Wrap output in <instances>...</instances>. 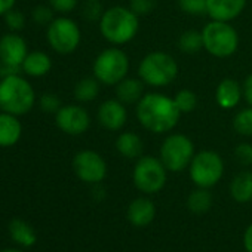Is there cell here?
I'll return each instance as SVG.
<instances>
[{"instance_id": "4316f807", "label": "cell", "mask_w": 252, "mask_h": 252, "mask_svg": "<svg viewBox=\"0 0 252 252\" xmlns=\"http://www.w3.org/2000/svg\"><path fill=\"white\" fill-rule=\"evenodd\" d=\"M233 129L242 137H252V107L248 105L234 114Z\"/></svg>"}, {"instance_id": "8fae6325", "label": "cell", "mask_w": 252, "mask_h": 252, "mask_svg": "<svg viewBox=\"0 0 252 252\" xmlns=\"http://www.w3.org/2000/svg\"><path fill=\"white\" fill-rule=\"evenodd\" d=\"M73 171L80 181L99 184L107 177V163L99 153L94 150H82L73 159Z\"/></svg>"}, {"instance_id": "7a4b0ae2", "label": "cell", "mask_w": 252, "mask_h": 252, "mask_svg": "<svg viewBox=\"0 0 252 252\" xmlns=\"http://www.w3.org/2000/svg\"><path fill=\"white\" fill-rule=\"evenodd\" d=\"M99 33L113 46L132 42L140 30V17L128 6H111L99 18Z\"/></svg>"}, {"instance_id": "d4e9b609", "label": "cell", "mask_w": 252, "mask_h": 252, "mask_svg": "<svg viewBox=\"0 0 252 252\" xmlns=\"http://www.w3.org/2000/svg\"><path fill=\"white\" fill-rule=\"evenodd\" d=\"M99 82L95 77H83L74 86V98L79 102H91L99 94Z\"/></svg>"}, {"instance_id": "ba28073f", "label": "cell", "mask_w": 252, "mask_h": 252, "mask_svg": "<svg viewBox=\"0 0 252 252\" xmlns=\"http://www.w3.org/2000/svg\"><path fill=\"white\" fill-rule=\"evenodd\" d=\"M134 186L144 194L159 193L168 181V169L159 158L141 156L132 171Z\"/></svg>"}, {"instance_id": "5bb4252c", "label": "cell", "mask_w": 252, "mask_h": 252, "mask_svg": "<svg viewBox=\"0 0 252 252\" xmlns=\"http://www.w3.org/2000/svg\"><path fill=\"white\" fill-rule=\"evenodd\" d=\"M27 54V43L18 33L11 32L0 37V63L21 68Z\"/></svg>"}, {"instance_id": "44dd1931", "label": "cell", "mask_w": 252, "mask_h": 252, "mask_svg": "<svg viewBox=\"0 0 252 252\" xmlns=\"http://www.w3.org/2000/svg\"><path fill=\"white\" fill-rule=\"evenodd\" d=\"M52 68L51 57L43 51H32L27 54L21 70L30 77H43Z\"/></svg>"}, {"instance_id": "e0dca14e", "label": "cell", "mask_w": 252, "mask_h": 252, "mask_svg": "<svg viewBox=\"0 0 252 252\" xmlns=\"http://www.w3.org/2000/svg\"><path fill=\"white\" fill-rule=\"evenodd\" d=\"M243 98L242 85L230 77L222 79L215 89V102L222 110H231L236 108Z\"/></svg>"}, {"instance_id": "9a60e30c", "label": "cell", "mask_w": 252, "mask_h": 252, "mask_svg": "<svg viewBox=\"0 0 252 252\" xmlns=\"http://www.w3.org/2000/svg\"><path fill=\"white\" fill-rule=\"evenodd\" d=\"M248 0H208L206 15L214 21L231 23L246 8Z\"/></svg>"}, {"instance_id": "ab89813d", "label": "cell", "mask_w": 252, "mask_h": 252, "mask_svg": "<svg viewBox=\"0 0 252 252\" xmlns=\"http://www.w3.org/2000/svg\"><path fill=\"white\" fill-rule=\"evenodd\" d=\"M2 252H21L20 249H5V251H2Z\"/></svg>"}, {"instance_id": "6da1fadb", "label": "cell", "mask_w": 252, "mask_h": 252, "mask_svg": "<svg viewBox=\"0 0 252 252\" xmlns=\"http://www.w3.org/2000/svg\"><path fill=\"white\" fill-rule=\"evenodd\" d=\"M140 125L153 134H168L175 129L181 111L172 96L160 92H149L140 99L135 108Z\"/></svg>"}, {"instance_id": "52a82bcc", "label": "cell", "mask_w": 252, "mask_h": 252, "mask_svg": "<svg viewBox=\"0 0 252 252\" xmlns=\"http://www.w3.org/2000/svg\"><path fill=\"white\" fill-rule=\"evenodd\" d=\"M196 155L193 141L180 132L169 134L159 150V159L168 169V172H183L189 169Z\"/></svg>"}, {"instance_id": "4dcf8cb0", "label": "cell", "mask_w": 252, "mask_h": 252, "mask_svg": "<svg viewBox=\"0 0 252 252\" xmlns=\"http://www.w3.org/2000/svg\"><path fill=\"white\" fill-rule=\"evenodd\" d=\"M3 20H5V24L8 26V29L14 33H18L21 32L24 27H26V17L21 11L12 8L9 12H6L3 15Z\"/></svg>"}, {"instance_id": "e575fe53", "label": "cell", "mask_w": 252, "mask_h": 252, "mask_svg": "<svg viewBox=\"0 0 252 252\" xmlns=\"http://www.w3.org/2000/svg\"><path fill=\"white\" fill-rule=\"evenodd\" d=\"M104 11L99 5V0H88L83 6V17L89 21H99Z\"/></svg>"}, {"instance_id": "74e56055", "label": "cell", "mask_w": 252, "mask_h": 252, "mask_svg": "<svg viewBox=\"0 0 252 252\" xmlns=\"http://www.w3.org/2000/svg\"><path fill=\"white\" fill-rule=\"evenodd\" d=\"M243 246L246 252H252V222L246 227L243 233Z\"/></svg>"}, {"instance_id": "1f68e13d", "label": "cell", "mask_w": 252, "mask_h": 252, "mask_svg": "<svg viewBox=\"0 0 252 252\" xmlns=\"http://www.w3.org/2000/svg\"><path fill=\"white\" fill-rule=\"evenodd\" d=\"M54 9L48 5H39V6H36L34 9H33V12H32V18H33V21L36 23V24H39V26H49L55 18H54Z\"/></svg>"}, {"instance_id": "30bf717a", "label": "cell", "mask_w": 252, "mask_h": 252, "mask_svg": "<svg viewBox=\"0 0 252 252\" xmlns=\"http://www.w3.org/2000/svg\"><path fill=\"white\" fill-rule=\"evenodd\" d=\"M49 46L61 55L73 54L82 40V33L77 23L68 17L55 18L46 30Z\"/></svg>"}, {"instance_id": "f546056e", "label": "cell", "mask_w": 252, "mask_h": 252, "mask_svg": "<svg viewBox=\"0 0 252 252\" xmlns=\"http://www.w3.org/2000/svg\"><path fill=\"white\" fill-rule=\"evenodd\" d=\"M128 8L138 17H147L158 8V0H129Z\"/></svg>"}, {"instance_id": "4fadbf2b", "label": "cell", "mask_w": 252, "mask_h": 252, "mask_svg": "<svg viewBox=\"0 0 252 252\" xmlns=\"http://www.w3.org/2000/svg\"><path fill=\"white\" fill-rule=\"evenodd\" d=\"M96 119L104 129L117 132L126 125V120H128V110H126V105L117 98L105 99L98 107Z\"/></svg>"}, {"instance_id": "d6a6232c", "label": "cell", "mask_w": 252, "mask_h": 252, "mask_svg": "<svg viewBox=\"0 0 252 252\" xmlns=\"http://www.w3.org/2000/svg\"><path fill=\"white\" fill-rule=\"evenodd\" d=\"M39 105H40V108L45 113H49V114H57L58 110L63 107L61 99L58 98V95L57 94H52V92L43 94L40 96V99H39Z\"/></svg>"}, {"instance_id": "277c9868", "label": "cell", "mask_w": 252, "mask_h": 252, "mask_svg": "<svg viewBox=\"0 0 252 252\" xmlns=\"http://www.w3.org/2000/svg\"><path fill=\"white\" fill-rule=\"evenodd\" d=\"M177 60L163 51L149 52L138 64V77L152 88H165L178 77Z\"/></svg>"}, {"instance_id": "836d02e7", "label": "cell", "mask_w": 252, "mask_h": 252, "mask_svg": "<svg viewBox=\"0 0 252 252\" xmlns=\"http://www.w3.org/2000/svg\"><path fill=\"white\" fill-rule=\"evenodd\" d=\"M234 159L243 166H251L252 165V144L240 143L239 146H236Z\"/></svg>"}, {"instance_id": "7402d4cb", "label": "cell", "mask_w": 252, "mask_h": 252, "mask_svg": "<svg viewBox=\"0 0 252 252\" xmlns=\"http://www.w3.org/2000/svg\"><path fill=\"white\" fill-rule=\"evenodd\" d=\"M230 194L237 203H248L252 200V172H239L230 183Z\"/></svg>"}, {"instance_id": "60d3db41", "label": "cell", "mask_w": 252, "mask_h": 252, "mask_svg": "<svg viewBox=\"0 0 252 252\" xmlns=\"http://www.w3.org/2000/svg\"><path fill=\"white\" fill-rule=\"evenodd\" d=\"M86 2H88V0H86Z\"/></svg>"}, {"instance_id": "5b68a950", "label": "cell", "mask_w": 252, "mask_h": 252, "mask_svg": "<svg viewBox=\"0 0 252 252\" xmlns=\"http://www.w3.org/2000/svg\"><path fill=\"white\" fill-rule=\"evenodd\" d=\"M129 57L119 46H111L101 51L94 64V77L105 86H116L120 80L128 77L129 73Z\"/></svg>"}, {"instance_id": "484cf974", "label": "cell", "mask_w": 252, "mask_h": 252, "mask_svg": "<svg viewBox=\"0 0 252 252\" xmlns=\"http://www.w3.org/2000/svg\"><path fill=\"white\" fill-rule=\"evenodd\" d=\"M178 49L183 54L194 55L203 49V36L202 32L197 30H187L178 37Z\"/></svg>"}, {"instance_id": "f1b7e54d", "label": "cell", "mask_w": 252, "mask_h": 252, "mask_svg": "<svg viewBox=\"0 0 252 252\" xmlns=\"http://www.w3.org/2000/svg\"><path fill=\"white\" fill-rule=\"evenodd\" d=\"M208 0H178V8L191 17H202L206 15Z\"/></svg>"}, {"instance_id": "603a6c76", "label": "cell", "mask_w": 252, "mask_h": 252, "mask_svg": "<svg viewBox=\"0 0 252 252\" xmlns=\"http://www.w3.org/2000/svg\"><path fill=\"white\" fill-rule=\"evenodd\" d=\"M212 194L209 191V189H202L197 187L196 190H193L189 197H187V208L190 209V212L202 215L206 214L211 206H212Z\"/></svg>"}, {"instance_id": "d590c367", "label": "cell", "mask_w": 252, "mask_h": 252, "mask_svg": "<svg viewBox=\"0 0 252 252\" xmlns=\"http://www.w3.org/2000/svg\"><path fill=\"white\" fill-rule=\"evenodd\" d=\"M49 6L58 14H70L77 8L79 0H48Z\"/></svg>"}, {"instance_id": "ac0fdd59", "label": "cell", "mask_w": 252, "mask_h": 252, "mask_svg": "<svg viewBox=\"0 0 252 252\" xmlns=\"http://www.w3.org/2000/svg\"><path fill=\"white\" fill-rule=\"evenodd\" d=\"M114 147L122 158L129 160H138L144 153V141L138 134L131 131H125L119 134Z\"/></svg>"}, {"instance_id": "9c48e42d", "label": "cell", "mask_w": 252, "mask_h": 252, "mask_svg": "<svg viewBox=\"0 0 252 252\" xmlns=\"http://www.w3.org/2000/svg\"><path fill=\"white\" fill-rule=\"evenodd\" d=\"M189 174L196 187L211 189L217 186L224 175V160L214 150H202L194 155L189 166Z\"/></svg>"}, {"instance_id": "ffe728a7", "label": "cell", "mask_w": 252, "mask_h": 252, "mask_svg": "<svg viewBox=\"0 0 252 252\" xmlns=\"http://www.w3.org/2000/svg\"><path fill=\"white\" fill-rule=\"evenodd\" d=\"M144 82L138 77H125L114 86V94L119 101L125 105L138 104L140 99L144 96Z\"/></svg>"}, {"instance_id": "cb8c5ba5", "label": "cell", "mask_w": 252, "mask_h": 252, "mask_svg": "<svg viewBox=\"0 0 252 252\" xmlns=\"http://www.w3.org/2000/svg\"><path fill=\"white\" fill-rule=\"evenodd\" d=\"M9 231L14 239V242L23 245V246H33L37 240L36 233L32 225H29L23 220H12L9 224Z\"/></svg>"}, {"instance_id": "8d00e7d4", "label": "cell", "mask_w": 252, "mask_h": 252, "mask_svg": "<svg viewBox=\"0 0 252 252\" xmlns=\"http://www.w3.org/2000/svg\"><path fill=\"white\" fill-rule=\"evenodd\" d=\"M242 91H243V99L249 107H252V73L245 77L242 83Z\"/></svg>"}, {"instance_id": "3957f363", "label": "cell", "mask_w": 252, "mask_h": 252, "mask_svg": "<svg viewBox=\"0 0 252 252\" xmlns=\"http://www.w3.org/2000/svg\"><path fill=\"white\" fill-rule=\"evenodd\" d=\"M36 104V92L30 82L20 74L0 80V111L15 116L27 114Z\"/></svg>"}, {"instance_id": "2e32d148", "label": "cell", "mask_w": 252, "mask_h": 252, "mask_svg": "<svg viewBox=\"0 0 252 252\" xmlns=\"http://www.w3.org/2000/svg\"><path fill=\"white\" fill-rule=\"evenodd\" d=\"M156 217V205L149 197H137L134 199L128 209H126V218L135 227H147L153 222Z\"/></svg>"}, {"instance_id": "d6986e66", "label": "cell", "mask_w": 252, "mask_h": 252, "mask_svg": "<svg viewBox=\"0 0 252 252\" xmlns=\"http://www.w3.org/2000/svg\"><path fill=\"white\" fill-rule=\"evenodd\" d=\"M23 135V125L18 116L11 113H0V147L15 146Z\"/></svg>"}, {"instance_id": "83f0119b", "label": "cell", "mask_w": 252, "mask_h": 252, "mask_svg": "<svg viewBox=\"0 0 252 252\" xmlns=\"http://www.w3.org/2000/svg\"><path fill=\"white\" fill-rule=\"evenodd\" d=\"M174 101L181 111V114H189L197 107V95L190 89H180L174 96Z\"/></svg>"}, {"instance_id": "7c38bea8", "label": "cell", "mask_w": 252, "mask_h": 252, "mask_svg": "<svg viewBox=\"0 0 252 252\" xmlns=\"http://www.w3.org/2000/svg\"><path fill=\"white\" fill-rule=\"evenodd\" d=\"M55 123L58 129L67 135H82L91 126V116L89 113L77 104L63 105L58 113L55 114Z\"/></svg>"}, {"instance_id": "8992f818", "label": "cell", "mask_w": 252, "mask_h": 252, "mask_svg": "<svg viewBox=\"0 0 252 252\" xmlns=\"http://www.w3.org/2000/svg\"><path fill=\"white\" fill-rule=\"evenodd\" d=\"M203 49L215 58H230L239 49V33L230 23L211 20L202 30Z\"/></svg>"}, {"instance_id": "f35d334b", "label": "cell", "mask_w": 252, "mask_h": 252, "mask_svg": "<svg viewBox=\"0 0 252 252\" xmlns=\"http://www.w3.org/2000/svg\"><path fill=\"white\" fill-rule=\"evenodd\" d=\"M17 0H0V17H3L6 12H9L15 6Z\"/></svg>"}]
</instances>
